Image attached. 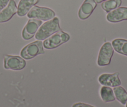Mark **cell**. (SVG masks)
<instances>
[{
  "mask_svg": "<svg viewBox=\"0 0 127 107\" xmlns=\"http://www.w3.org/2000/svg\"><path fill=\"white\" fill-rule=\"evenodd\" d=\"M61 30L59 26V20L58 18L54 17L49 21L44 23L39 28L36 34V40H44L49 38L54 33Z\"/></svg>",
  "mask_w": 127,
  "mask_h": 107,
  "instance_id": "obj_1",
  "label": "cell"
},
{
  "mask_svg": "<svg viewBox=\"0 0 127 107\" xmlns=\"http://www.w3.org/2000/svg\"><path fill=\"white\" fill-rule=\"evenodd\" d=\"M69 39L70 35L69 34L60 30L44 41V47L49 50L56 48L62 44L66 43Z\"/></svg>",
  "mask_w": 127,
  "mask_h": 107,
  "instance_id": "obj_2",
  "label": "cell"
},
{
  "mask_svg": "<svg viewBox=\"0 0 127 107\" xmlns=\"http://www.w3.org/2000/svg\"><path fill=\"white\" fill-rule=\"evenodd\" d=\"M56 13L52 9L46 7L35 6L32 7L28 13L29 18H36L37 19H41L44 21L51 20L54 18Z\"/></svg>",
  "mask_w": 127,
  "mask_h": 107,
  "instance_id": "obj_3",
  "label": "cell"
},
{
  "mask_svg": "<svg viewBox=\"0 0 127 107\" xmlns=\"http://www.w3.org/2000/svg\"><path fill=\"white\" fill-rule=\"evenodd\" d=\"M44 53L43 43L40 40L26 45L21 52V56L26 60L33 58L38 55Z\"/></svg>",
  "mask_w": 127,
  "mask_h": 107,
  "instance_id": "obj_4",
  "label": "cell"
},
{
  "mask_svg": "<svg viewBox=\"0 0 127 107\" xmlns=\"http://www.w3.org/2000/svg\"><path fill=\"white\" fill-rule=\"evenodd\" d=\"M114 49L110 43L107 42L103 44L100 50L97 59V65L99 66H105L110 65Z\"/></svg>",
  "mask_w": 127,
  "mask_h": 107,
  "instance_id": "obj_5",
  "label": "cell"
},
{
  "mask_svg": "<svg viewBox=\"0 0 127 107\" xmlns=\"http://www.w3.org/2000/svg\"><path fill=\"white\" fill-rule=\"evenodd\" d=\"M26 61L23 58L18 56L5 55L4 57V68L6 70L18 71L24 68Z\"/></svg>",
  "mask_w": 127,
  "mask_h": 107,
  "instance_id": "obj_6",
  "label": "cell"
},
{
  "mask_svg": "<svg viewBox=\"0 0 127 107\" xmlns=\"http://www.w3.org/2000/svg\"><path fill=\"white\" fill-rule=\"evenodd\" d=\"M41 24H42V21L39 19H29L23 30L22 33L23 38L26 40H29L32 38H33L35 33L37 31V29L41 26Z\"/></svg>",
  "mask_w": 127,
  "mask_h": 107,
  "instance_id": "obj_7",
  "label": "cell"
},
{
  "mask_svg": "<svg viewBox=\"0 0 127 107\" xmlns=\"http://www.w3.org/2000/svg\"><path fill=\"white\" fill-rule=\"evenodd\" d=\"M98 82L102 86L116 87L121 85V80L119 78V73L108 74L103 73L98 77Z\"/></svg>",
  "mask_w": 127,
  "mask_h": 107,
  "instance_id": "obj_8",
  "label": "cell"
},
{
  "mask_svg": "<svg viewBox=\"0 0 127 107\" xmlns=\"http://www.w3.org/2000/svg\"><path fill=\"white\" fill-rule=\"evenodd\" d=\"M107 19L111 23H118L127 20V7H120L109 12Z\"/></svg>",
  "mask_w": 127,
  "mask_h": 107,
  "instance_id": "obj_9",
  "label": "cell"
},
{
  "mask_svg": "<svg viewBox=\"0 0 127 107\" xmlns=\"http://www.w3.org/2000/svg\"><path fill=\"white\" fill-rule=\"evenodd\" d=\"M97 6L95 0H85L79 11V17L81 19H86L91 15Z\"/></svg>",
  "mask_w": 127,
  "mask_h": 107,
  "instance_id": "obj_10",
  "label": "cell"
},
{
  "mask_svg": "<svg viewBox=\"0 0 127 107\" xmlns=\"http://www.w3.org/2000/svg\"><path fill=\"white\" fill-rule=\"evenodd\" d=\"M16 4L14 0H10L6 8L0 12V23L8 21L17 13Z\"/></svg>",
  "mask_w": 127,
  "mask_h": 107,
  "instance_id": "obj_11",
  "label": "cell"
},
{
  "mask_svg": "<svg viewBox=\"0 0 127 107\" xmlns=\"http://www.w3.org/2000/svg\"><path fill=\"white\" fill-rule=\"evenodd\" d=\"M39 2V0H20L18 4L17 14L19 16H24L28 13L32 7Z\"/></svg>",
  "mask_w": 127,
  "mask_h": 107,
  "instance_id": "obj_12",
  "label": "cell"
},
{
  "mask_svg": "<svg viewBox=\"0 0 127 107\" xmlns=\"http://www.w3.org/2000/svg\"><path fill=\"white\" fill-rule=\"evenodd\" d=\"M100 95L102 100L104 102H112L115 100L113 90L110 87L103 86L101 87L100 90Z\"/></svg>",
  "mask_w": 127,
  "mask_h": 107,
  "instance_id": "obj_13",
  "label": "cell"
},
{
  "mask_svg": "<svg viewBox=\"0 0 127 107\" xmlns=\"http://www.w3.org/2000/svg\"><path fill=\"white\" fill-rule=\"evenodd\" d=\"M112 46L118 53L127 56V40L124 39H115L112 41Z\"/></svg>",
  "mask_w": 127,
  "mask_h": 107,
  "instance_id": "obj_14",
  "label": "cell"
},
{
  "mask_svg": "<svg viewBox=\"0 0 127 107\" xmlns=\"http://www.w3.org/2000/svg\"><path fill=\"white\" fill-rule=\"evenodd\" d=\"M115 98L123 105L127 103V92L123 87L121 86L114 87L113 88Z\"/></svg>",
  "mask_w": 127,
  "mask_h": 107,
  "instance_id": "obj_15",
  "label": "cell"
},
{
  "mask_svg": "<svg viewBox=\"0 0 127 107\" xmlns=\"http://www.w3.org/2000/svg\"><path fill=\"white\" fill-rule=\"evenodd\" d=\"M122 4V0H107L102 4V8L106 12L109 13L112 10L119 8Z\"/></svg>",
  "mask_w": 127,
  "mask_h": 107,
  "instance_id": "obj_16",
  "label": "cell"
},
{
  "mask_svg": "<svg viewBox=\"0 0 127 107\" xmlns=\"http://www.w3.org/2000/svg\"><path fill=\"white\" fill-rule=\"evenodd\" d=\"M9 0H0V12L9 3Z\"/></svg>",
  "mask_w": 127,
  "mask_h": 107,
  "instance_id": "obj_17",
  "label": "cell"
},
{
  "mask_svg": "<svg viewBox=\"0 0 127 107\" xmlns=\"http://www.w3.org/2000/svg\"><path fill=\"white\" fill-rule=\"evenodd\" d=\"M72 107H95L90 105L87 104V103H74Z\"/></svg>",
  "mask_w": 127,
  "mask_h": 107,
  "instance_id": "obj_18",
  "label": "cell"
},
{
  "mask_svg": "<svg viewBox=\"0 0 127 107\" xmlns=\"http://www.w3.org/2000/svg\"><path fill=\"white\" fill-rule=\"evenodd\" d=\"M95 1L97 3H102V2L105 1H107V0H95Z\"/></svg>",
  "mask_w": 127,
  "mask_h": 107,
  "instance_id": "obj_19",
  "label": "cell"
},
{
  "mask_svg": "<svg viewBox=\"0 0 127 107\" xmlns=\"http://www.w3.org/2000/svg\"><path fill=\"white\" fill-rule=\"evenodd\" d=\"M125 107H127V103L125 104Z\"/></svg>",
  "mask_w": 127,
  "mask_h": 107,
  "instance_id": "obj_20",
  "label": "cell"
}]
</instances>
